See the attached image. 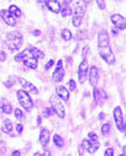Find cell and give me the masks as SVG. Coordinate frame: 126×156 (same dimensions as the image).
I'll return each instance as SVG.
<instances>
[{
  "mask_svg": "<svg viewBox=\"0 0 126 156\" xmlns=\"http://www.w3.org/2000/svg\"><path fill=\"white\" fill-rule=\"evenodd\" d=\"M98 52L103 60L108 65H114L116 62L114 53H113L111 45H109V38L107 33L102 30L98 34Z\"/></svg>",
  "mask_w": 126,
  "mask_h": 156,
  "instance_id": "6da1fadb",
  "label": "cell"
},
{
  "mask_svg": "<svg viewBox=\"0 0 126 156\" xmlns=\"http://www.w3.org/2000/svg\"><path fill=\"white\" fill-rule=\"evenodd\" d=\"M15 61H16V62H22L27 68L31 69V70H36V69H37V65H38V60L29 53L28 48L22 51L21 53L17 54V55L15 56Z\"/></svg>",
  "mask_w": 126,
  "mask_h": 156,
  "instance_id": "7a4b0ae2",
  "label": "cell"
},
{
  "mask_svg": "<svg viewBox=\"0 0 126 156\" xmlns=\"http://www.w3.org/2000/svg\"><path fill=\"white\" fill-rule=\"evenodd\" d=\"M6 43H7L8 48L11 52L19 51L22 46V35L18 30H14V32L9 33L7 35Z\"/></svg>",
  "mask_w": 126,
  "mask_h": 156,
  "instance_id": "3957f363",
  "label": "cell"
},
{
  "mask_svg": "<svg viewBox=\"0 0 126 156\" xmlns=\"http://www.w3.org/2000/svg\"><path fill=\"white\" fill-rule=\"evenodd\" d=\"M17 98L18 101L20 103V106L24 108L26 111H30L34 108V102H32L31 98L28 94L27 91L25 90H18L17 91Z\"/></svg>",
  "mask_w": 126,
  "mask_h": 156,
  "instance_id": "277c9868",
  "label": "cell"
},
{
  "mask_svg": "<svg viewBox=\"0 0 126 156\" xmlns=\"http://www.w3.org/2000/svg\"><path fill=\"white\" fill-rule=\"evenodd\" d=\"M50 106H51V109L54 110V112L58 116L59 118H65V108H64V105L60 102L59 98L57 96H51L50 97Z\"/></svg>",
  "mask_w": 126,
  "mask_h": 156,
  "instance_id": "5b68a950",
  "label": "cell"
},
{
  "mask_svg": "<svg viewBox=\"0 0 126 156\" xmlns=\"http://www.w3.org/2000/svg\"><path fill=\"white\" fill-rule=\"evenodd\" d=\"M113 116H114L116 127L118 128V130L121 131V133H125V119H124V116H123L122 108L118 106L115 107L114 112H113Z\"/></svg>",
  "mask_w": 126,
  "mask_h": 156,
  "instance_id": "8992f818",
  "label": "cell"
},
{
  "mask_svg": "<svg viewBox=\"0 0 126 156\" xmlns=\"http://www.w3.org/2000/svg\"><path fill=\"white\" fill-rule=\"evenodd\" d=\"M99 146H101V144L97 140H94V139L86 138L81 142V148L86 151L87 153H89V154L96 153V151H98V148H99Z\"/></svg>",
  "mask_w": 126,
  "mask_h": 156,
  "instance_id": "52a82bcc",
  "label": "cell"
},
{
  "mask_svg": "<svg viewBox=\"0 0 126 156\" xmlns=\"http://www.w3.org/2000/svg\"><path fill=\"white\" fill-rule=\"evenodd\" d=\"M88 71H89V65H88L87 60L81 61V65L78 68V79H79V83H84L87 79Z\"/></svg>",
  "mask_w": 126,
  "mask_h": 156,
  "instance_id": "ba28073f",
  "label": "cell"
},
{
  "mask_svg": "<svg viewBox=\"0 0 126 156\" xmlns=\"http://www.w3.org/2000/svg\"><path fill=\"white\" fill-rule=\"evenodd\" d=\"M111 20L114 24V26L116 27L117 30H125V26H126V21L125 18L123 17L122 15L119 14H114L111 16Z\"/></svg>",
  "mask_w": 126,
  "mask_h": 156,
  "instance_id": "9c48e42d",
  "label": "cell"
},
{
  "mask_svg": "<svg viewBox=\"0 0 126 156\" xmlns=\"http://www.w3.org/2000/svg\"><path fill=\"white\" fill-rule=\"evenodd\" d=\"M85 15V8L84 7H77L74 12L73 16V25L75 27H79L81 25V21Z\"/></svg>",
  "mask_w": 126,
  "mask_h": 156,
  "instance_id": "30bf717a",
  "label": "cell"
},
{
  "mask_svg": "<svg viewBox=\"0 0 126 156\" xmlns=\"http://www.w3.org/2000/svg\"><path fill=\"white\" fill-rule=\"evenodd\" d=\"M18 82H19V84L25 89V91H28V92H31L34 94H38V89L36 88L35 85L30 83L29 81L27 80H25L22 78H18Z\"/></svg>",
  "mask_w": 126,
  "mask_h": 156,
  "instance_id": "8fae6325",
  "label": "cell"
},
{
  "mask_svg": "<svg viewBox=\"0 0 126 156\" xmlns=\"http://www.w3.org/2000/svg\"><path fill=\"white\" fill-rule=\"evenodd\" d=\"M88 76H89V83H91L93 87H96L98 83V80H99V71L96 66H91V70L88 71Z\"/></svg>",
  "mask_w": 126,
  "mask_h": 156,
  "instance_id": "7c38bea8",
  "label": "cell"
},
{
  "mask_svg": "<svg viewBox=\"0 0 126 156\" xmlns=\"http://www.w3.org/2000/svg\"><path fill=\"white\" fill-rule=\"evenodd\" d=\"M49 139H50V131L47 129V128H42L40 130V134H39V142L44 147L48 145Z\"/></svg>",
  "mask_w": 126,
  "mask_h": 156,
  "instance_id": "4fadbf2b",
  "label": "cell"
},
{
  "mask_svg": "<svg viewBox=\"0 0 126 156\" xmlns=\"http://www.w3.org/2000/svg\"><path fill=\"white\" fill-rule=\"evenodd\" d=\"M56 94L59 99L64 100V101H68V100H69V91H68L64 85H58V87H57Z\"/></svg>",
  "mask_w": 126,
  "mask_h": 156,
  "instance_id": "5bb4252c",
  "label": "cell"
},
{
  "mask_svg": "<svg viewBox=\"0 0 126 156\" xmlns=\"http://www.w3.org/2000/svg\"><path fill=\"white\" fill-rule=\"evenodd\" d=\"M0 15H1V17L4 19V21L7 24L8 26H15L16 25V20H15V17L12 15L7 10H1L0 11Z\"/></svg>",
  "mask_w": 126,
  "mask_h": 156,
  "instance_id": "9a60e30c",
  "label": "cell"
},
{
  "mask_svg": "<svg viewBox=\"0 0 126 156\" xmlns=\"http://www.w3.org/2000/svg\"><path fill=\"white\" fill-rule=\"evenodd\" d=\"M45 5L48 7L49 10L55 14H58L60 11V4L58 2V0H46Z\"/></svg>",
  "mask_w": 126,
  "mask_h": 156,
  "instance_id": "2e32d148",
  "label": "cell"
},
{
  "mask_svg": "<svg viewBox=\"0 0 126 156\" xmlns=\"http://www.w3.org/2000/svg\"><path fill=\"white\" fill-rule=\"evenodd\" d=\"M64 75H65V71H64L63 65L57 66L56 70H55V71H54V73H53V81L60 82L64 79Z\"/></svg>",
  "mask_w": 126,
  "mask_h": 156,
  "instance_id": "e0dca14e",
  "label": "cell"
},
{
  "mask_svg": "<svg viewBox=\"0 0 126 156\" xmlns=\"http://www.w3.org/2000/svg\"><path fill=\"white\" fill-rule=\"evenodd\" d=\"M0 109L4 111L5 114L10 115L12 112V107H11V103L8 101L7 99H1L0 100Z\"/></svg>",
  "mask_w": 126,
  "mask_h": 156,
  "instance_id": "ac0fdd59",
  "label": "cell"
},
{
  "mask_svg": "<svg viewBox=\"0 0 126 156\" xmlns=\"http://www.w3.org/2000/svg\"><path fill=\"white\" fill-rule=\"evenodd\" d=\"M28 51H29V53L31 54L34 57H36L37 60H44V58H45V54H44V52L38 50L37 47H30V48H28Z\"/></svg>",
  "mask_w": 126,
  "mask_h": 156,
  "instance_id": "d6986e66",
  "label": "cell"
},
{
  "mask_svg": "<svg viewBox=\"0 0 126 156\" xmlns=\"http://www.w3.org/2000/svg\"><path fill=\"white\" fill-rule=\"evenodd\" d=\"M1 130L4 131L5 134H10L11 131L14 130V127H12V124L9 119H6L4 120L2 125H1Z\"/></svg>",
  "mask_w": 126,
  "mask_h": 156,
  "instance_id": "ffe728a7",
  "label": "cell"
},
{
  "mask_svg": "<svg viewBox=\"0 0 126 156\" xmlns=\"http://www.w3.org/2000/svg\"><path fill=\"white\" fill-rule=\"evenodd\" d=\"M9 12H10L12 16H14L15 18H18L20 17L21 15H22V12H21V10L19 9V8L17 7V6H15V5H11L10 7H9Z\"/></svg>",
  "mask_w": 126,
  "mask_h": 156,
  "instance_id": "44dd1931",
  "label": "cell"
},
{
  "mask_svg": "<svg viewBox=\"0 0 126 156\" xmlns=\"http://www.w3.org/2000/svg\"><path fill=\"white\" fill-rule=\"evenodd\" d=\"M53 142H54V144L57 146V147H63L64 146V139L60 137L59 135H54V138H53Z\"/></svg>",
  "mask_w": 126,
  "mask_h": 156,
  "instance_id": "7402d4cb",
  "label": "cell"
},
{
  "mask_svg": "<svg viewBox=\"0 0 126 156\" xmlns=\"http://www.w3.org/2000/svg\"><path fill=\"white\" fill-rule=\"evenodd\" d=\"M59 12L61 14V16H63V17H67V16H70V15L73 14L71 8H70L69 6H66V7H64V8H60Z\"/></svg>",
  "mask_w": 126,
  "mask_h": 156,
  "instance_id": "603a6c76",
  "label": "cell"
},
{
  "mask_svg": "<svg viewBox=\"0 0 126 156\" xmlns=\"http://www.w3.org/2000/svg\"><path fill=\"white\" fill-rule=\"evenodd\" d=\"M61 37L64 38V41H70L71 39V33L69 29H63L61 30Z\"/></svg>",
  "mask_w": 126,
  "mask_h": 156,
  "instance_id": "cb8c5ba5",
  "label": "cell"
},
{
  "mask_svg": "<svg viewBox=\"0 0 126 156\" xmlns=\"http://www.w3.org/2000/svg\"><path fill=\"white\" fill-rule=\"evenodd\" d=\"M102 134L104 136H108L111 134V125L108 122H106L102 126Z\"/></svg>",
  "mask_w": 126,
  "mask_h": 156,
  "instance_id": "d4e9b609",
  "label": "cell"
},
{
  "mask_svg": "<svg viewBox=\"0 0 126 156\" xmlns=\"http://www.w3.org/2000/svg\"><path fill=\"white\" fill-rule=\"evenodd\" d=\"M15 117L18 120H24V112H22V110H20L19 108H16L15 109Z\"/></svg>",
  "mask_w": 126,
  "mask_h": 156,
  "instance_id": "484cf974",
  "label": "cell"
},
{
  "mask_svg": "<svg viewBox=\"0 0 126 156\" xmlns=\"http://www.w3.org/2000/svg\"><path fill=\"white\" fill-rule=\"evenodd\" d=\"M54 114H55V112H54V110L51 109V108H46V109L44 110L42 117H44V118H48V117H50V116H53Z\"/></svg>",
  "mask_w": 126,
  "mask_h": 156,
  "instance_id": "4316f807",
  "label": "cell"
},
{
  "mask_svg": "<svg viewBox=\"0 0 126 156\" xmlns=\"http://www.w3.org/2000/svg\"><path fill=\"white\" fill-rule=\"evenodd\" d=\"M96 4L99 9H105V0H96Z\"/></svg>",
  "mask_w": 126,
  "mask_h": 156,
  "instance_id": "83f0119b",
  "label": "cell"
},
{
  "mask_svg": "<svg viewBox=\"0 0 126 156\" xmlns=\"http://www.w3.org/2000/svg\"><path fill=\"white\" fill-rule=\"evenodd\" d=\"M68 87H69L70 91H74V90L76 89V82L74 81V80H69V81H68Z\"/></svg>",
  "mask_w": 126,
  "mask_h": 156,
  "instance_id": "f1b7e54d",
  "label": "cell"
},
{
  "mask_svg": "<svg viewBox=\"0 0 126 156\" xmlns=\"http://www.w3.org/2000/svg\"><path fill=\"white\" fill-rule=\"evenodd\" d=\"M98 93H99V100H105L107 99V94L104 90H98Z\"/></svg>",
  "mask_w": 126,
  "mask_h": 156,
  "instance_id": "f546056e",
  "label": "cell"
},
{
  "mask_svg": "<svg viewBox=\"0 0 126 156\" xmlns=\"http://www.w3.org/2000/svg\"><path fill=\"white\" fill-rule=\"evenodd\" d=\"M94 100L96 101V102H98L99 101V93H98V90L96 89V87H94Z\"/></svg>",
  "mask_w": 126,
  "mask_h": 156,
  "instance_id": "4dcf8cb0",
  "label": "cell"
},
{
  "mask_svg": "<svg viewBox=\"0 0 126 156\" xmlns=\"http://www.w3.org/2000/svg\"><path fill=\"white\" fill-rule=\"evenodd\" d=\"M88 138H89V139H94V140H97L98 136H97V134H95V133L91 131V133H88Z\"/></svg>",
  "mask_w": 126,
  "mask_h": 156,
  "instance_id": "1f68e13d",
  "label": "cell"
},
{
  "mask_svg": "<svg viewBox=\"0 0 126 156\" xmlns=\"http://www.w3.org/2000/svg\"><path fill=\"white\" fill-rule=\"evenodd\" d=\"M105 155L107 156H112L114 155V148H107L105 151Z\"/></svg>",
  "mask_w": 126,
  "mask_h": 156,
  "instance_id": "d6a6232c",
  "label": "cell"
},
{
  "mask_svg": "<svg viewBox=\"0 0 126 156\" xmlns=\"http://www.w3.org/2000/svg\"><path fill=\"white\" fill-rule=\"evenodd\" d=\"M6 58H7V54L5 53V52H0V61H1V62H5Z\"/></svg>",
  "mask_w": 126,
  "mask_h": 156,
  "instance_id": "836d02e7",
  "label": "cell"
},
{
  "mask_svg": "<svg viewBox=\"0 0 126 156\" xmlns=\"http://www.w3.org/2000/svg\"><path fill=\"white\" fill-rule=\"evenodd\" d=\"M22 129H24V127H22V125L18 124L17 126H16V130H17L18 134H21V133H22Z\"/></svg>",
  "mask_w": 126,
  "mask_h": 156,
  "instance_id": "e575fe53",
  "label": "cell"
},
{
  "mask_svg": "<svg viewBox=\"0 0 126 156\" xmlns=\"http://www.w3.org/2000/svg\"><path fill=\"white\" fill-rule=\"evenodd\" d=\"M53 65H54V61H53V60H50V61H49V62H48V63L46 64L45 69H46V70H49V69L51 68Z\"/></svg>",
  "mask_w": 126,
  "mask_h": 156,
  "instance_id": "d590c367",
  "label": "cell"
},
{
  "mask_svg": "<svg viewBox=\"0 0 126 156\" xmlns=\"http://www.w3.org/2000/svg\"><path fill=\"white\" fill-rule=\"evenodd\" d=\"M88 50H89V48H88V46L84 47V50H83V56H85V55H86V53H88Z\"/></svg>",
  "mask_w": 126,
  "mask_h": 156,
  "instance_id": "8d00e7d4",
  "label": "cell"
},
{
  "mask_svg": "<svg viewBox=\"0 0 126 156\" xmlns=\"http://www.w3.org/2000/svg\"><path fill=\"white\" fill-rule=\"evenodd\" d=\"M11 155L12 156H19L20 155V152H19V151H14V152L11 153Z\"/></svg>",
  "mask_w": 126,
  "mask_h": 156,
  "instance_id": "74e56055",
  "label": "cell"
},
{
  "mask_svg": "<svg viewBox=\"0 0 126 156\" xmlns=\"http://www.w3.org/2000/svg\"><path fill=\"white\" fill-rule=\"evenodd\" d=\"M37 2H38L39 5H42V6H44V5L46 4V0H37Z\"/></svg>",
  "mask_w": 126,
  "mask_h": 156,
  "instance_id": "f35d334b",
  "label": "cell"
},
{
  "mask_svg": "<svg viewBox=\"0 0 126 156\" xmlns=\"http://www.w3.org/2000/svg\"><path fill=\"white\" fill-rule=\"evenodd\" d=\"M32 34L35 36H39L40 35V32H39V30H35V32H32Z\"/></svg>",
  "mask_w": 126,
  "mask_h": 156,
  "instance_id": "ab89813d",
  "label": "cell"
},
{
  "mask_svg": "<svg viewBox=\"0 0 126 156\" xmlns=\"http://www.w3.org/2000/svg\"><path fill=\"white\" fill-rule=\"evenodd\" d=\"M104 119V112H101L99 114V120H103Z\"/></svg>",
  "mask_w": 126,
  "mask_h": 156,
  "instance_id": "60d3db41",
  "label": "cell"
},
{
  "mask_svg": "<svg viewBox=\"0 0 126 156\" xmlns=\"http://www.w3.org/2000/svg\"><path fill=\"white\" fill-rule=\"evenodd\" d=\"M112 34H113V35H117V29H116V28H113Z\"/></svg>",
  "mask_w": 126,
  "mask_h": 156,
  "instance_id": "b9f144b4",
  "label": "cell"
},
{
  "mask_svg": "<svg viewBox=\"0 0 126 156\" xmlns=\"http://www.w3.org/2000/svg\"><path fill=\"white\" fill-rule=\"evenodd\" d=\"M71 1H73V0H64V2H65L66 5H69Z\"/></svg>",
  "mask_w": 126,
  "mask_h": 156,
  "instance_id": "7bdbcfd3",
  "label": "cell"
},
{
  "mask_svg": "<svg viewBox=\"0 0 126 156\" xmlns=\"http://www.w3.org/2000/svg\"><path fill=\"white\" fill-rule=\"evenodd\" d=\"M125 153H126V149H125V147L123 148V155H125Z\"/></svg>",
  "mask_w": 126,
  "mask_h": 156,
  "instance_id": "ee69618b",
  "label": "cell"
}]
</instances>
